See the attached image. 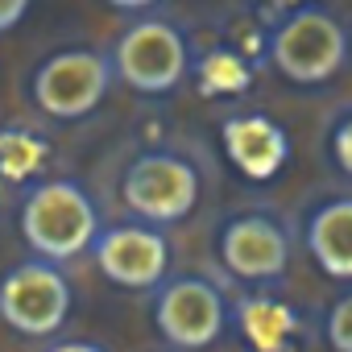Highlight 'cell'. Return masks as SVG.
<instances>
[{"label": "cell", "mask_w": 352, "mask_h": 352, "mask_svg": "<svg viewBox=\"0 0 352 352\" xmlns=\"http://www.w3.org/2000/svg\"><path fill=\"white\" fill-rule=\"evenodd\" d=\"M331 162L352 179V112L331 129Z\"/></svg>", "instance_id": "cell-16"}, {"label": "cell", "mask_w": 352, "mask_h": 352, "mask_svg": "<svg viewBox=\"0 0 352 352\" xmlns=\"http://www.w3.org/2000/svg\"><path fill=\"white\" fill-rule=\"evenodd\" d=\"M91 253H96L100 274L124 290H157L170 270V241H166V232H157L149 224L104 228L96 236Z\"/></svg>", "instance_id": "cell-9"}, {"label": "cell", "mask_w": 352, "mask_h": 352, "mask_svg": "<svg viewBox=\"0 0 352 352\" xmlns=\"http://www.w3.org/2000/svg\"><path fill=\"white\" fill-rule=\"evenodd\" d=\"M344 58H348V34L327 9L315 5L286 9L282 21L270 30V63L298 87L327 83L344 67Z\"/></svg>", "instance_id": "cell-2"}, {"label": "cell", "mask_w": 352, "mask_h": 352, "mask_svg": "<svg viewBox=\"0 0 352 352\" xmlns=\"http://www.w3.org/2000/svg\"><path fill=\"white\" fill-rule=\"evenodd\" d=\"M46 352H108V348H100V344H91V340H58V344H50Z\"/></svg>", "instance_id": "cell-18"}, {"label": "cell", "mask_w": 352, "mask_h": 352, "mask_svg": "<svg viewBox=\"0 0 352 352\" xmlns=\"http://www.w3.org/2000/svg\"><path fill=\"white\" fill-rule=\"evenodd\" d=\"M191 67V46L183 30L166 17H137L124 25L112 50V75L137 96H166L183 83Z\"/></svg>", "instance_id": "cell-3"}, {"label": "cell", "mask_w": 352, "mask_h": 352, "mask_svg": "<svg viewBox=\"0 0 352 352\" xmlns=\"http://www.w3.org/2000/svg\"><path fill=\"white\" fill-rule=\"evenodd\" d=\"M46 141L34 137V133H21V129H9V133H0V174L13 183L30 179V174L46 162Z\"/></svg>", "instance_id": "cell-13"}, {"label": "cell", "mask_w": 352, "mask_h": 352, "mask_svg": "<svg viewBox=\"0 0 352 352\" xmlns=\"http://www.w3.org/2000/svg\"><path fill=\"white\" fill-rule=\"evenodd\" d=\"M108 87H112V63L100 50L71 46L42 58V67L34 71L30 96L54 120H83L104 104Z\"/></svg>", "instance_id": "cell-5"}, {"label": "cell", "mask_w": 352, "mask_h": 352, "mask_svg": "<svg viewBox=\"0 0 352 352\" xmlns=\"http://www.w3.org/2000/svg\"><path fill=\"white\" fill-rule=\"evenodd\" d=\"M25 17H30V5H25V0H0V34L17 30Z\"/></svg>", "instance_id": "cell-17"}, {"label": "cell", "mask_w": 352, "mask_h": 352, "mask_svg": "<svg viewBox=\"0 0 352 352\" xmlns=\"http://www.w3.org/2000/svg\"><path fill=\"white\" fill-rule=\"evenodd\" d=\"M199 170L166 149L137 153L120 174V199L145 224H179L199 204Z\"/></svg>", "instance_id": "cell-4"}, {"label": "cell", "mask_w": 352, "mask_h": 352, "mask_svg": "<svg viewBox=\"0 0 352 352\" xmlns=\"http://www.w3.org/2000/svg\"><path fill=\"white\" fill-rule=\"evenodd\" d=\"M236 327L253 352H294L302 340V319L290 302L274 294H245L236 298Z\"/></svg>", "instance_id": "cell-12"}, {"label": "cell", "mask_w": 352, "mask_h": 352, "mask_svg": "<svg viewBox=\"0 0 352 352\" xmlns=\"http://www.w3.org/2000/svg\"><path fill=\"white\" fill-rule=\"evenodd\" d=\"M17 228H21V241L30 245V253L38 261H50V265H63V261L87 253L96 245V236L104 232L96 199L75 179L38 183L21 199Z\"/></svg>", "instance_id": "cell-1"}, {"label": "cell", "mask_w": 352, "mask_h": 352, "mask_svg": "<svg viewBox=\"0 0 352 352\" xmlns=\"http://www.w3.org/2000/svg\"><path fill=\"white\" fill-rule=\"evenodd\" d=\"M220 141H224V153L228 162L253 183H270L274 174H282L286 157H290V137L286 129L265 116V112H241V116H228L224 129H220Z\"/></svg>", "instance_id": "cell-10"}, {"label": "cell", "mask_w": 352, "mask_h": 352, "mask_svg": "<svg viewBox=\"0 0 352 352\" xmlns=\"http://www.w3.org/2000/svg\"><path fill=\"white\" fill-rule=\"evenodd\" d=\"M307 253L327 278L352 282V195L327 199L307 216Z\"/></svg>", "instance_id": "cell-11"}, {"label": "cell", "mask_w": 352, "mask_h": 352, "mask_svg": "<svg viewBox=\"0 0 352 352\" xmlns=\"http://www.w3.org/2000/svg\"><path fill=\"white\" fill-rule=\"evenodd\" d=\"M216 253L241 282H278L290 265V232L265 212H245L220 228Z\"/></svg>", "instance_id": "cell-8"}, {"label": "cell", "mask_w": 352, "mask_h": 352, "mask_svg": "<svg viewBox=\"0 0 352 352\" xmlns=\"http://www.w3.org/2000/svg\"><path fill=\"white\" fill-rule=\"evenodd\" d=\"M75 307V290L63 265L21 261L0 278V319L21 336H54Z\"/></svg>", "instance_id": "cell-6"}, {"label": "cell", "mask_w": 352, "mask_h": 352, "mask_svg": "<svg viewBox=\"0 0 352 352\" xmlns=\"http://www.w3.org/2000/svg\"><path fill=\"white\" fill-rule=\"evenodd\" d=\"M153 327L174 348H187V352L212 348L228 327V298L216 282L199 274L170 278L153 298Z\"/></svg>", "instance_id": "cell-7"}, {"label": "cell", "mask_w": 352, "mask_h": 352, "mask_svg": "<svg viewBox=\"0 0 352 352\" xmlns=\"http://www.w3.org/2000/svg\"><path fill=\"white\" fill-rule=\"evenodd\" d=\"M323 336H327L331 352H352V290L331 302L327 323H323Z\"/></svg>", "instance_id": "cell-15"}, {"label": "cell", "mask_w": 352, "mask_h": 352, "mask_svg": "<svg viewBox=\"0 0 352 352\" xmlns=\"http://www.w3.org/2000/svg\"><path fill=\"white\" fill-rule=\"evenodd\" d=\"M249 67L232 54V50H212L204 63H199V87L208 96H236L249 87Z\"/></svg>", "instance_id": "cell-14"}]
</instances>
